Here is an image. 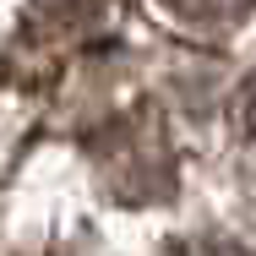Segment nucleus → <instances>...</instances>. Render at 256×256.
I'll list each match as a JSON object with an SVG mask.
<instances>
[{
	"label": "nucleus",
	"instance_id": "f257e3e1",
	"mask_svg": "<svg viewBox=\"0 0 256 256\" xmlns=\"http://www.w3.org/2000/svg\"><path fill=\"white\" fill-rule=\"evenodd\" d=\"M234 126H240V136L256 148V71L246 76V88H240V104H234Z\"/></svg>",
	"mask_w": 256,
	"mask_h": 256
}]
</instances>
